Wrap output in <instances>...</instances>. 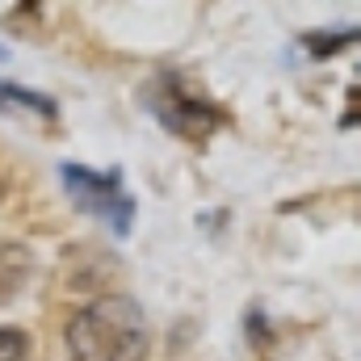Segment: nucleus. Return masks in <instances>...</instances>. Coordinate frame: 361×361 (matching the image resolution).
Segmentation results:
<instances>
[{
    "instance_id": "1",
    "label": "nucleus",
    "mask_w": 361,
    "mask_h": 361,
    "mask_svg": "<svg viewBox=\"0 0 361 361\" xmlns=\"http://www.w3.org/2000/svg\"><path fill=\"white\" fill-rule=\"evenodd\" d=\"M68 353L72 361H147L152 328L143 307L130 294H101L68 319Z\"/></svg>"
},
{
    "instance_id": "2",
    "label": "nucleus",
    "mask_w": 361,
    "mask_h": 361,
    "mask_svg": "<svg viewBox=\"0 0 361 361\" xmlns=\"http://www.w3.org/2000/svg\"><path fill=\"white\" fill-rule=\"evenodd\" d=\"M143 101L147 109L160 118L164 130H173L180 139H206L223 126V109L210 105L202 92L193 89L185 76L177 72H160L147 89H143Z\"/></svg>"
},
{
    "instance_id": "3",
    "label": "nucleus",
    "mask_w": 361,
    "mask_h": 361,
    "mask_svg": "<svg viewBox=\"0 0 361 361\" xmlns=\"http://www.w3.org/2000/svg\"><path fill=\"white\" fill-rule=\"evenodd\" d=\"M63 177V189L72 197L76 210H85L92 219L109 223L114 235H126L130 231V219H135V197L122 189V173H92L85 164H63L59 169Z\"/></svg>"
},
{
    "instance_id": "4",
    "label": "nucleus",
    "mask_w": 361,
    "mask_h": 361,
    "mask_svg": "<svg viewBox=\"0 0 361 361\" xmlns=\"http://www.w3.org/2000/svg\"><path fill=\"white\" fill-rule=\"evenodd\" d=\"M30 273H34V257L25 244H0V302L17 298Z\"/></svg>"
},
{
    "instance_id": "5",
    "label": "nucleus",
    "mask_w": 361,
    "mask_h": 361,
    "mask_svg": "<svg viewBox=\"0 0 361 361\" xmlns=\"http://www.w3.org/2000/svg\"><path fill=\"white\" fill-rule=\"evenodd\" d=\"M0 109L25 114V118H42V122H55L59 118V105L51 97L30 92V89H21V85H8V80H0Z\"/></svg>"
},
{
    "instance_id": "6",
    "label": "nucleus",
    "mask_w": 361,
    "mask_h": 361,
    "mask_svg": "<svg viewBox=\"0 0 361 361\" xmlns=\"http://www.w3.org/2000/svg\"><path fill=\"white\" fill-rule=\"evenodd\" d=\"M30 341L21 328H0V361H25Z\"/></svg>"
},
{
    "instance_id": "7",
    "label": "nucleus",
    "mask_w": 361,
    "mask_h": 361,
    "mask_svg": "<svg viewBox=\"0 0 361 361\" xmlns=\"http://www.w3.org/2000/svg\"><path fill=\"white\" fill-rule=\"evenodd\" d=\"M353 38H357V30H345V34H311L307 47H311V55H332V51H341Z\"/></svg>"
},
{
    "instance_id": "8",
    "label": "nucleus",
    "mask_w": 361,
    "mask_h": 361,
    "mask_svg": "<svg viewBox=\"0 0 361 361\" xmlns=\"http://www.w3.org/2000/svg\"><path fill=\"white\" fill-rule=\"evenodd\" d=\"M4 193H8V177H4V173H0V197H4Z\"/></svg>"
}]
</instances>
